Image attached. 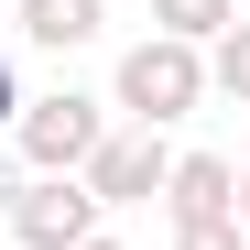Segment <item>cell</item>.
I'll use <instances>...</instances> for the list:
<instances>
[{
    "instance_id": "obj_9",
    "label": "cell",
    "mask_w": 250,
    "mask_h": 250,
    "mask_svg": "<svg viewBox=\"0 0 250 250\" xmlns=\"http://www.w3.org/2000/svg\"><path fill=\"white\" fill-rule=\"evenodd\" d=\"M174 250H239V218H218V229H174Z\"/></svg>"
},
{
    "instance_id": "obj_8",
    "label": "cell",
    "mask_w": 250,
    "mask_h": 250,
    "mask_svg": "<svg viewBox=\"0 0 250 250\" xmlns=\"http://www.w3.org/2000/svg\"><path fill=\"white\" fill-rule=\"evenodd\" d=\"M207 87H218V98H239V109H250V22H229L218 44H207Z\"/></svg>"
},
{
    "instance_id": "obj_5",
    "label": "cell",
    "mask_w": 250,
    "mask_h": 250,
    "mask_svg": "<svg viewBox=\"0 0 250 250\" xmlns=\"http://www.w3.org/2000/svg\"><path fill=\"white\" fill-rule=\"evenodd\" d=\"M239 196V163L229 152H174V174H163V218L174 229H218Z\"/></svg>"
},
{
    "instance_id": "obj_4",
    "label": "cell",
    "mask_w": 250,
    "mask_h": 250,
    "mask_svg": "<svg viewBox=\"0 0 250 250\" xmlns=\"http://www.w3.org/2000/svg\"><path fill=\"white\" fill-rule=\"evenodd\" d=\"M163 174H174V142H163V131H109L76 185H87L98 207H142V196H163Z\"/></svg>"
},
{
    "instance_id": "obj_10",
    "label": "cell",
    "mask_w": 250,
    "mask_h": 250,
    "mask_svg": "<svg viewBox=\"0 0 250 250\" xmlns=\"http://www.w3.org/2000/svg\"><path fill=\"white\" fill-rule=\"evenodd\" d=\"M22 120V87H11V55H0V131Z\"/></svg>"
},
{
    "instance_id": "obj_3",
    "label": "cell",
    "mask_w": 250,
    "mask_h": 250,
    "mask_svg": "<svg viewBox=\"0 0 250 250\" xmlns=\"http://www.w3.org/2000/svg\"><path fill=\"white\" fill-rule=\"evenodd\" d=\"M0 218H11V250H76L98 239V196L76 174H33V185H0Z\"/></svg>"
},
{
    "instance_id": "obj_2",
    "label": "cell",
    "mask_w": 250,
    "mask_h": 250,
    "mask_svg": "<svg viewBox=\"0 0 250 250\" xmlns=\"http://www.w3.org/2000/svg\"><path fill=\"white\" fill-rule=\"evenodd\" d=\"M11 142H22V163H33V174H87V152L109 142V98H76V87L22 98Z\"/></svg>"
},
{
    "instance_id": "obj_11",
    "label": "cell",
    "mask_w": 250,
    "mask_h": 250,
    "mask_svg": "<svg viewBox=\"0 0 250 250\" xmlns=\"http://www.w3.org/2000/svg\"><path fill=\"white\" fill-rule=\"evenodd\" d=\"M229 218H239V229H250V174H239V196H229Z\"/></svg>"
},
{
    "instance_id": "obj_12",
    "label": "cell",
    "mask_w": 250,
    "mask_h": 250,
    "mask_svg": "<svg viewBox=\"0 0 250 250\" xmlns=\"http://www.w3.org/2000/svg\"><path fill=\"white\" fill-rule=\"evenodd\" d=\"M76 250H131V239H109V229H98V239H76Z\"/></svg>"
},
{
    "instance_id": "obj_1",
    "label": "cell",
    "mask_w": 250,
    "mask_h": 250,
    "mask_svg": "<svg viewBox=\"0 0 250 250\" xmlns=\"http://www.w3.org/2000/svg\"><path fill=\"white\" fill-rule=\"evenodd\" d=\"M196 98H207V55L196 44H163V33H142V44L120 55V76H109V109L131 120V131H174Z\"/></svg>"
},
{
    "instance_id": "obj_7",
    "label": "cell",
    "mask_w": 250,
    "mask_h": 250,
    "mask_svg": "<svg viewBox=\"0 0 250 250\" xmlns=\"http://www.w3.org/2000/svg\"><path fill=\"white\" fill-rule=\"evenodd\" d=\"M239 22V0H152V33H163V44H218V33Z\"/></svg>"
},
{
    "instance_id": "obj_6",
    "label": "cell",
    "mask_w": 250,
    "mask_h": 250,
    "mask_svg": "<svg viewBox=\"0 0 250 250\" xmlns=\"http://www.w3.org/2000/svg\"><path fill=\"white\" fill-rule=\"evenodd\" d=\"M11 11H22V44H44V55H76V44H98L109 0H11Z\"/></svg>"
}]
</instances>
